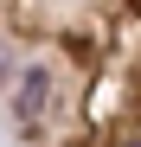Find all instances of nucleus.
Returning <instances> with one entry per match:
<instances>
[{"label":"nucleus","mask_w":141,"mask_h":147,"mask_svg":"<svg viewBox=\"0 0 141 147\" xmlns=\"http://www.w3.org/2000/svg\"><path fill=\"white\" fill-rule=\"evenodd\" d=\"M0 128L13 147H141V0H0Z\"/></svg>","instance_id":"f257e3e1"}]
</instances>
